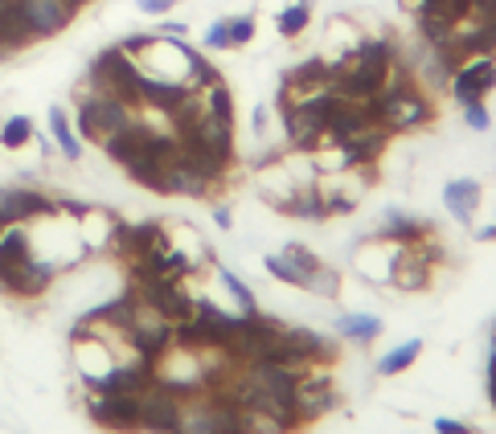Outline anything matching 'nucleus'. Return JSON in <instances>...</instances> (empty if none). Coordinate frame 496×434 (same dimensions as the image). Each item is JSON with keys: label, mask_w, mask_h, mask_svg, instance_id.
<instances>
[{"label": "nucleus", "mask_w": 496, "mask_h": 434, "mask_svg": "<svg viewBox=\"0 0 496 434\" xmlns=\"http://www.w3.org/2000/svg\"><path fill=\"white\" fill-rule=\"evenodd\" d=\"M381 324L373 311H345V316L337 319V332H341V340H353V345H361V348H370L373 340L381 337Z\"/></svg>", "instance_id": "nucleus-19"}, {"label": "nucleus", "mask_w": 496, "mask_h": 434, "mask_svg": "<svg viewBox=\"0 0 496 434\" xmlns=\"http://www.w3.org/2000/svg\"><path fill=\"white\" fill-rule=\"evenodd\" d=\"M29 254H33V234L25 226H5L0 230V275L13 271L17 263H25Z\"/></svg>", "instance_id": "nucleus-20"}, {"label": "nucleus", "mask_w": 496, "mask_h": 434, "mask_svg": "<svg viewBox=\"0 0 496 434\" xmlns=\"http://www.w3.org/2000/svg\"><path fill=\"white\" fill-rule=\"evenodd\" d=\"M181 406H185V398H177L169 385H160L156 377H152V385L140 393V422H144V434H173V430H177Z\"/></svg>", "instance_id": "nucleus-11"}, {"label": "nucleus", "mask_w": 496, "mask_h": 434, "mask_svg": "<svg viewBox=\"0 0 496 434\" xmlns=\"http://www.w3.org/2000/svg\"><path fill=\"white\" fill-rule=\"evenodd\" d=\"M312 25V5H287V9H279V17H275V33L287 37V42H295V37H304Z\"/></svg>", "instance_id": "nucleus-22"}, {"label": "nucleus", "mask_w": 496, "mask_h": 434, "mask_svg": "<svg viewBox=\"0 0 496 434\" xmlns=\"http://www.w3.org/2000/svg\"><path fill=\"white\" fill-rule=\"evenodd\" d=\"M218 279H222V287L230 291V300L239 303V311H247V316H255L258 311V300H255V291H250L247 283H242L234 271H226V266H218Z\"/></svg>", "instance_id": "nucleus-26"}, {"label": "nucleus", "mask_w": 496, "mask_h": 434, "mask_svg": "<svg viewBox=\"0 0 496 434\" xmlns=\"http://www.w3.org/2000/svg\"><path fill=\"white\" fill-rule=\"evenodd\" d=\"M480 201H484V189H480V180L455 177V180H447V185H444V205H447V213H452L460 226L476 222Z\"/></svg>", "instance_id": "nucleus-16"}, {"label": "nucleus", "mask_w": 496, "mask_h": 434, "mask_svg": "<svg viewBox=\"0 0 496 434\" xmlns=\"http://www.w3.org/2000/svg\"><path fill=\"white\" fill-rule=\"evenodd\" d=\"M258 33V21L255 13H239V17H230V50H242V45H250Z\"/></svg>", "instance_id": "nucleus-29"}, {"label": "nucleus", "mask_w": 496, "mask_h": 434, "mask_svg": "<svg viewBox=\"0 0 496 434\" xmlns=\"http://www.w3.org/2000/svg\"><path fill=\"white\" fill-rule=\"evenodd\" d=\"M390 140H394V135L386 132V127L370 124V127H365V132H357L353 140L337 143L341 172H345V169H378V160H381V152L390 148Z\"/></svg>", "instance_id": "nucleus-12"}, {"label": "nucleus", "mask_w": 496, "mask_h": 434, "mask_svg": "<svg viewBox=\"0 0 496 434\" xmlns=\"http://www.w3.org/2000/svg\"><path fill=\"white\" fill-rule=\"evenodd\" d=\"M488 402L496 406V345H492V353H488Z\"/></svg>", "instance_id": "nucleus-36"}, {"label": "nucleus", "mask_w": 496, "mask_h": 434, "mask_svg": "<svg viewBox=\"0 0 496 434\" xmlns=\"http://www.w3.org/2000/svg\"><path fill=\"white\" fill-rule=\"evenodd\" d=\"M284 213H287V217H300V222H328L324 193H320L316 180H312V185H300V189H295Z\"/></svg>", "instance_id": "nucleus-21"}, {"label": "nucleus", "mask_w": 496, "mask_h": 434, "mask_svg": "<svg viewBox=\"0 0 496 434\" xmlns=\"http://www.w3.org/2000/svg\"><path fill=\"white\" fill-rule=\"evenodd\" d=\"M337 74H341V66L332 62V58H304V62H295L292 70H284L279 87H284L292 98H304V95H316V90L332 87Z\"/></svg>", "instance_id": "nucleus-13"}, {"label": "nucleus", "mask_w": 496, "mask_h": 434, "mask_svg": "<svg viewBox=\"0 0 496 434\" xmlns=\"http://www.w3.org/2000/svg\"><path fill=\"white\" fill-rule=\"evenodd\" d=\"M58 201L42 189H25V185H5L0 189V226H29L53 217Z\"/></svg>", "instance_id": "nucleus-10"}, {"label": "nucleus", "mask_w": 496, "mask_h": 434, "mask_svg": "<svg viewBox=\"0 0 496 434\" xmlns=\"http://www.w3.org/2000/svg\"><path fill=\"white\" fill-rule=\"evenodd\" d=\"M418 353H423V340H402V345H394L390 353L378 361V373L381 377H398V373H407L410 365L418 361Z\"/></svg>", "instance_id": "nucleus-23"}, {"label": "nucleus", "mask_w": 496, "mask_h": 434, "mask_svg": "<svg viewBox=\"0 0 496 434\" xmlns=\"http://www.w3.org/2000/svg\"><path fill=\"white\" fill-rule=\"evenodd\" d=\"M13 13H17L21 29L29 33V42L58 37L62 29H70L74 17H79L66 0H13Z\"/></svg>", "instance_id": "nucleus-7"}, {"label": "nucleus", "mask_w": 496, "mask_h": 434, "mask_svg": "<svg viewBox=\"0 0 496 434\" xmlns=\"http://www.w3.org/2000/svg\"><path fill=\"white\" fill-rule=\"evenodd\" d=\"M173 434H247V422H242V406L213 393H197L185 398Z\"/></svg>", "instance_id": "nucleus-3"}, {"label": "nucleus", "mask_w": 496, "mask_h": 434, "mask_svg": "<svg viewBox=\"0 0 496 434\" xmlns=\"http://www.w3.org/2000/svg\"><path fill=\"white\" fill-rule=\"evenodd\" d=\"M156 193H164V197H210L213 193V180L205 177V172H197L193 164H189V160L177 152V156H173V164L164 169V177H160Z\"/></svg>", "instance_id": "nucleus-14"}, {"label": "nucleus", "mask_w": 496, "mask_h": 434, "mask_svg": "<svg viewBox=\"0 0 496 434\" xmlns=\"http://www.w3.org/2000/svg\"><path fill=\"white\" fill-rule=\"evenodd\" d=\"M201 50L218 53V50H230V17H218L201 37Z\"/></svg>", "instance_id": "nucleus-30"}, {"label": "nucleus", "mask_w": 496, "mask_h": 434, "mask_svg": "<svg viewBox=\"0 0 496 434\" xmlns=\"http://www.w3.org/2000/svg\"><path fill=\"white\" fill-rule=\"evenodd\" d=\"M463 124L472 127V132H488L492 127V115H488V103H463Z\"/></svg>", "instance_id": "nucleus-31"}, {"label": "nucleus", "mask_w": 496, "mask_h": 434, "mask_svg": "<svg viewBox=\"0 0 496 434\" xmlns=\"http://www.w3.org/2000/svg\"><path fill=\"white\" fill-rule=\"evenodd\" d=\"M472 234H476V242H496V222L492 226H476Z\"/></svg>", "instance_id": "nucleus-38"}, {"label": "nucleus", "mask_w": 496, "mask_h": 434, "mask_svg": "<svg viewBox=\"0 0 496 434\" xmlns=\"http://www.w3.org/2000/svg\"><path fill=\"white\" fill-rule=\"evenodd\" d=\"M213 226H218V230H234V209L230 205H213Z\"/></svg>", "instance_id": "nucleus-34"}, {"label": "nucleus", "mask_w": 496, "mask_h": 434, "mask_svg": "<svg viewBox=\"0 0 496 434\" xmlns=\"http://www.w3.org/2000/svg\"><path fill=\"white\" fill-rule=\"evenodd\" d=\"M140 87H144V70L136 58H127L119 45H107L103 53H95V62L87 70L82 90H95V95H116L124 98L132 111H140Z\"/></svg>", "instance_id": "nucleus-1"}, {"label": "nucleus", "mask_w": 496, "mask_h": 434, "mask_svg": "<svg viewBox=\"0 0 496 434\" xmlns=\"http://www.w3.org/2000/svg\"><path fill=\"white\" fill-rule=\"evenodd\" d=\"M58 271H62V263H58V258H42L33 250L25 263H17L13 271H5V275H0V291L17 295V300H37V295H45L53 287Z\"/></svg>", "instance_id": "nucleus-9"}, {"label": "nucleus", "mask_w": 496, "mask_h": 434, "mask_svg": "<svg viewBox=\"0 0 496 434\" xmlns=\"http://www.w3.org/2000/svg\"><path fill=\"white\" fill-rule=\"evenodd\" d=\"M136 5H140L144 17H164V13L177 9V0H136Z\"/></svg>", "instance_id": "nucleus-33"}, {"label": "nucleus", "mask_w": 496, "mask_h": 434, "mask_svg": "<svg viewBox=\"0 0 496 434\" xmlns=\"http://www.w3.org/2000/svg\"><path fill=\"white\" fill-rule=\"evenodd\" d=\"M136 119V111L116 95H95V90H74V132L82 143H103L107 135L124 132Z\"/></svg>", "instance_id": "nucleus-2"}, {"label": "nucleus", "mask_w": 496, "mask_h": 434, "mask_svg": "<svg viewBox=\"0 0 496 434\" xmlns=\"http://www.w3.org/2000/svg\"><path fill=\"white\" fill-rule=\"evenodd\" d=\"M263 271L275 279V283H284V287H300V291H304V283H308V279H304L284 254H263Z\"/></svg>", "instance_id": "nucleus-27"}, {"label": "nucleus", "mask_w": 496, "mask_h": 434, "mask_svg": "<svg viewBox=\"0 0 496 434\" xmlns=\"http://www.w3.org/2000/svg\"><path fill=\"white\" fill-rule=\"evenodd\" d=\"M435 434H480L472 422L463 418H435Z\"/></svg>", "instance_id": "nucleus-32"}, {"label": "nucleus", "mask_w": 496, "mask_h": 434, "mask_svg": "<svg viewBox=\"0 0 496 434\" xmlns=\"http://www.w3.org/2000/svg\"><path fill=\"white\" fill-rule=\"evenodd\" d=\"M304 291H312V295H320V300H341V271L337 266H320L316 275L308 279V287Z\"/></svg>", "instance_id": "nucleus-28"}, {"label": "nucleus", "mask_w": 496, "mask_h": 434, "mask_svg": "<svg viewBox=\"0 0 496 434\" xmlns=\"http://www.w3.org/2000/svg\"><path fill=\"white\" fill-rule=\"evenodd\" d=\"M33 135H37L33 119H29V115H9L5 124H0V148L17 152V148H25V143L33 140Z\"/></svg>", "instance_id": "nucleus-24"}, {"label": "nucleus", "mask_w": 496, "mask_h": 434, "mask_svg": "<svg viewBox=\"0 0 496 434\" xmlns=\"http://www.w3.org/2000/svg\"><path fill=\"white\" fill-rule=\"evenodd\" d=\"M267 119H271V111H267V106H255V115H250V127H255V135L267 132Z\"/></svg>", "instance_id": "nucleus-37"}, {"label": "nucleus", "mask_w": 496, "mask_h": 434, "mask_svg": "<svg viewBox=\"0 0 496 434\" xmlns=\"http://www.w3.org/2000/svg\"><path fill=\"white\" fill-rule=\"evenodd\" d=\"M337 406H341V390H337V382H332L328 365H312V369H304L300 382H295V422L312 426L324 414H332Z\"/></svg>", "instance_id": "nucleus-4"}, {"label": "nucleus", "mask_w": 496, "mask_h": 434, "mask_svg": "<svg viewBox=\"0 0 496 434\" xmlns=\"http://www.w3.org/2000/svg\"><path fill=\"white\" fill-rule=\"evenodd\" d=\"M496 90V53H476V58H463L455 66V74L447 78V95L455 98V106L463 103H484Z\"/></svg>", "instance_id": "nucleus-5"}, {"label": "nucleus", "mask_w": 496, "mask_h": 434, "mask_svg": "<svg viewBox=\"0 0 496 434\" xmlns=\"http://www.w3.org/2000/svg\"><path fill=\"white\" fill-rule=\"evenodd\" d=\"M66 5H70L74 13H82V9H87V5H95V0H66Z\"/></svg>", "instance_id": "nucleus-39"}, {"label": "nucleus", "mask_w": 496, "mask_h": 434, "mask_svg": "<svg viewBox=\"0 0 496 434\" xmlns=\"http://www.w3.org/2000/svg\"><path fill=\"white\" fill-rule=\"evenodd\" d=\"M136 295H140L148 308H156L164 319L181 324V319L193 316L197 308V295H189L185 279H136Z\"/></svg>", "instance_id": "nucleus-8"}, {"label": "nucleus", "mask_w": 496, "mask_h": 434, "mask_svg": "<svg viewBox=\"0 0 496 434\" xmlns=\"http://www.w3.org/2000/svg\"><path fill=\"white\" fill-rule=\"evenodd\" d=\"M156 33H160V37H185L189 25H185V21H160Z\"/></svg>", "instance_id": "nucleus-35"}, {"label": "nucleus", "mask_w": 496, "mask_h": 434, "mask_svg": "<svg viewBox=\"0 0 496 434\" xmlns=\"http://www.w3.org/2000/svg\"><path fill=\"white\" fill-rule=\"evenodd\" d=\"M87 414L95 426L111 434H140V393H90Z\"/></svg>", "instance_id": "nucleus-6"}, {"label": "nucleus", "mask_w": 496, "mask_h": 434, "mask_svg": "<svg viewBox=\"0 0 496 434\" xmlns=\"http://www.w3.org/2000/svg\"><path fill=\"white\" fill-rule=\"evenodd\" d=\"M50 140H53V148L62 152L66 160H79L82 156V135L74 132V119H70V111H66L62 103H53L50 106Z\"/></svg>", "instance_id": "nucleus-18"}, {"label": "nucleus", "mask_w": 496, "mask_h": 434, "mask_svg": "<svg viewBox=\"0 0 496 434\" xmlns=\"http://www.w3.org/2000/svg\"><path fill=\"white\" fill-rule=\"evenodd\" d=\"M300 5H312V0H300Z\"/></svg>", "instance_id": "nucleus-40"}, {"label": "nucleus", "mask_w": 496, "mask_h": 434, "mask_svg": "<svg viewBox=\"0 0 496 434\" xmlns=\"http://www.w3.org/2000/svg\"><path fill=\"white\" fill-rule=\"evenodd\" d=\"M279 254H284L287 263H292L304 279H312V275H316V271H320V266H324V258H320L312 246H304V242H287V246L279 250ZM304 287H308V283H304Z\"/></svg>", "instance_id": "nucleus-25"}, {"label": "nucleus", "mask_w": 496, "mask_h": 434, "mask_svg": "<svg viewBox=\"0 0 496 434\" xmlns=\"http://www.w3.org/2000/svg\"><path fill=\"white\" fill-rule=\"evenodd\" d=\"M431 271H435V266H426L410 246H398L390 287H398V291H426V287H431Z\"/></svg>", "instance_id": "nucleus-17"}, {"label": "nucleus", "mask_w": 496, "mask_h": 434, "mask_svg": "<svg viewBox=\"0 0 496 434\" xmlns=\"http://www.w3.org/2000/svg\"><path fill=\"white\" fill-rule=\"evenodd\" d=\"M435 226L426 222V217H415V213H402V209H390L386 217H381V226L373 230V238H386L394 242V246H415V242L431 238Z\"/></svg>", "instance_id": "nucleus-15"}]
</instances>
